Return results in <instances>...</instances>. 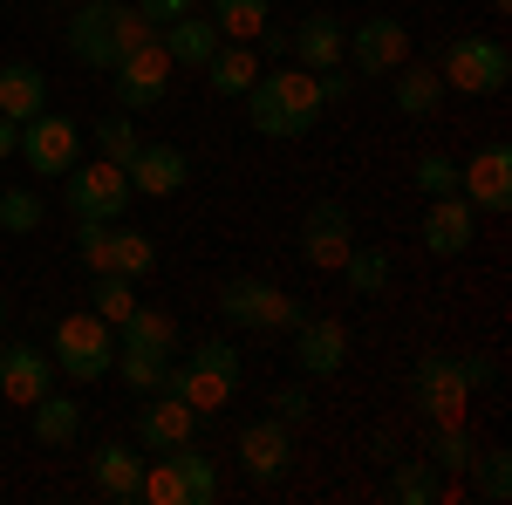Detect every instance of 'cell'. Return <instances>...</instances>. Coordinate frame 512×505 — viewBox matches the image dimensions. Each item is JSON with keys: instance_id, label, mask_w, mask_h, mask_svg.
<instances>
[{"instance_id": "cell-1", "label": "cell", "mask_w": 512, "mask_h": 505, "mask_svg": "<svg viewBox=\"0 0 512 505\" xmlns=\"http://www.w3.org/2000/svg\"><path fill=\"white\" fill-rule=\"evenodd\" d=\"M321 89L315 76L301 69V62H280V69H260L253 76V89H246V117H253V130L260 137H308L321 123Z\"/></svg>"}, {"instance_id": "cell-2", "label": "cell", "mask_w": 512, "mask_h": 505, "mask_svg": "<svg viewBox=\"0 0 512 505\" xmlns=\"http://www.w3.org/2000/svg\"><path fill=\"white\" fill-rule=\"evenodd\" d=\"M158 35L130 0H82L76 14H69V55H76L82 69H117L130 48H144V41Z\"/></svg>"}, {"instance_id": "cell-3", "label": "cell", "mask_w": 512, "mask_h": 505, "mask_svg": "<svg viewBox=\"0 0 512 505\" xmlns=\"http://www.w3.org/2000/svg\"><path fill=\"white\" fill-rule=\"evenodd\" d=\"M164 396H178V403H192L198 417H212V410H226L239 389V349L226 342V335H205L185 362H171L164 369Z\"/></svg>"}, {"instance_id": "cell-4", "label": "cell", "mask_w": 512, "mask_h": 505, "mask_svg": "<svg viewBox=\"0 0 512 505\" xmlns=\"http://www.w3.org/2000/svg\"><path fill=\"white\" fill-rule=\"evenodd\" d=\"M171 349H178V321L164 308H137L117 321V376L137 396H151V389L164 383V369H171Z\"/></svg>"}, {"instance_id": "cell-5", "label": "cell", "mask_w": 512, "mask_h": 505, "mask_svg": "<svg viewBox=\"0 0 512 505\" xmlns=\"http://www.w3.org/2000/svg\"><path fill=\"white\" fill-rule=\"evenodd\" d=\"M48 355H55V376H69V383H103V376L117 369V328H110L103 314H89V308L62 314Z\"/></svg>"}, {"instance_id": "cell-6", "label": "cell", "mask_w": 512, "mask_h": 505, "mask_svg": "<svg viewBox=\"0 0 512 505\" xmlns=\"http://www.w3.org/2000/svg\"><path fill=\"white\" fill-rule=\"evenodd\" d=\"M437 76H444V89H458V96H499L506 76H512V55H506L499 35H451Z\"/></svg>"}, {"instance_id": "cell-7", "label": "cell", "mask_w": 512, "mask_h": 505, "mask_svg": "<svg viewBox=\"0 0 512 505\" xmlns=\"http://www.w3.org/2000/svg\"><path fill=\"white\" fill-rule=\"evenodd\" d=\"M410 403H417V417L424 424H458V417H472V383H465V362L458 355H417V369H410Z\"/></svg>"}, {"instance_id": "cell-8", "label": "cell", "mask_w": 512, "mask_h": 505, "mask_svg": "<svg viewBox=\"0 0 512 505\" xmlns=\"http://www.w3.org/2000/svg\"><path fill=\"white\" fill-rule=\"evenodd\" d=\"M219 314H226L233 328L274 335V328H294V321H301L308 308H301L287 287H274V280H253V273H239V280H226V287H219Z\"/></svg>"}, {"instance_id": "cell-9", "label": "cell", "mask_w": 512, "mask_h": 505, "mask_svg": "<svg viewBox=\"0 0 512 505\" xmlns=\"http://www.w3.org/2000/svg\"><path fill=\"white\" fill-rule=\"evenodd\" d=\"M130 178H123V164H110V157H89V164H69L62 171V205L76 212V219H123L130 212Z\"/></svg>"}, {"instance_id": "cell-10", "label": "cell", "mask_w": 512, "mask_h": 505, "mask_svg": "<svg viewBox=\"0 0 512 505\" xmlns=\"http://www.w3.org/2000/svg\"><path fill=\"white\" fill-rule=\"evenodd\" d=\"M14 157H21L35 178H62V171L82 157V123L62 117V110H41V117L21 123V144H14Z\"/></svg>"}, {"instance_id": "cell-11", "label": "cell", "mask_w": 512, "mask_h": 505, "mask_svg": "<svg viewBox=\"0 0 512 505\" xmlns=\"http://www.w3.org/2000/svg\"><path fill=\"white\" fill-rule=\"evenodd\" d=\"M342 62H355V76H396L410 62V28L396 14H362L342 41Z\"/></svg>"}, {"instance_id": "cell-12", "label": "cell", "mask_w": 512, "mask_h": 505, "mask_svg": "<svg viewBox=\"0 0 512 505\" xmlns=\"http://www.w3.org/2000/svg\"><path fill=\"white\" fill-rule=\"evenodd\" d=\"M110 82H117V110H158L164 96H171V55H164V41L151 35L144 48H130L117 69H110Z\"/></svg>"}, {"instance_id": "cell-13", "label": "cell", "mask_w": 512, "mask_h": 505, "mask_svg": "<svg viewBox=\"0 0 512 505\" xmlns=\"http://www.w3.org/2000/svg\"><path fill=\"white\" fill-rule=\"evenodd\" d=\"M239 471H246V485H280L287 471H294V430L280 424L274 410L267 417H253V424L239 430Z\"/></svg>"}, {"instance_id": "cell-14", "label": "cell", "mask_w": 512, "mask_h": 505, "mask_svg": "<svg viewBox=\"0 0 512 505\" xmlns=\"http://www.w3.org/2000/svg\"><path fill=\"white\" fill-rule=\"evenodd\" d=\"M458 192L472 198V212H506L512 205V151L492 137L458 164Z\"/></svg>"}, {"instance_id": "cell-15", "label": "cell", "mask_w": 512, "mask_h": 505, "mask_svg": "<svg viewBox=\"0 0 512 505\" xmlns=\"http://www.w3.org/2000/svg\"><path fill=\"white\" fill-rule=\"evenodd\" d=\"M355 246V226H349V205H335V198H315L308 205V219H301V260L321 273H335L349 260Z\"/></svg>"}, {"instance_id": "cell-16", "label": "cell", "mask_w": 512, "mask_h": 505, "mask_svg": "<svg viewBox=\"0 0 512 505\" xmlns=\"http://www.w3.org/2000/svg\"><path fill=\"white\" fill-rule=\"evenodd\" d=\"M89 485H96V499L110 505H137L144 499V444H96L89 451Z\"/></svg>"}, {"instance_id": "cell-17", "label": "cell", "mask_w": 512, "mask_h": 505, "mask_svg": "<svg viewBox=\"0 0 512 505\" xmlns=\"http://www.w3.org/2000/svg\"><path fill=\"white\" fill-rule=\"evenodd\" d=\"M294 362H301V376H342L349 369V328L335 314H301L294 321Z\"/></svg>"}, {"instance_id": "cell-18", "label": "cell", "mask_w": 512, "mask_h": 505, "mask_svg": "<svg viewBox=\"0 0 512 505\" xmlns=\"http://www.w3.org/2000/svg\"><path fill=\"white\" fill-rule=\"evenodd\" d=\"M123 178H130L137 198H178L192 185V157L178 144H137V157L123 164Z\"/></svg>"}, {"instance_id": "cell-19", "label": "cell", "mask_w": 512, "mask_h": 505, "mask_svg": "<svg viewBox=\"0 0 512 505\" xmlns=\"http://www.w3.org/2000/svg\"><path fill=\"white\" fill-rule=\"evenodd\" d=\"M192 430H198V410H192V403H178V396H164V389H151V396L137 403V444H144V458L178 451Z\"/></svg>"}, {"instance_id": "cell-20", "label": "cell", "mask_w": 512, "mask_h": 505, "mask_svg": "<svg viewBox=\"0 0 512 505\" xmlns=\"http://www.w3.org/2000/svg\"><path fill=\"white\" fill-rule=\"evenodd\" d=\"M417 239L431 246L437 260H451V253H472V239H478V212H472V198H465V192L431 198V212H424Z\"/></svg>"}, {"instance_id": "cell-21", "label": "cell", "mask_w": 512, "mask_h": 505, "mask_svg": "<svg viewBox=\"0 0 512 505\" xmlns=\"http://www.w3.org/2000/svg\"><path fill=\"white\" fill-rule=\"evenodd\" d=\"M48 389H55V355L48 349H35V342H7V349H0V396H7V403L28 410Z\"/></svg>"}, {"instance_id": "cell-22", "label": "cell", "mask_w": 512, "mask_h": 505, "mask_svg": "<svg viewBox=\"0 0 512 505\" xmlns=\"http://www.w3.org/2000/svg\"><path fill=\"white\" fill-rule=\"evenodd\" d=\"M158 41H164V55H171V69H205L212 55H219V28H212V14H178V21H164L158 28Z\"/></svg>"}, {"instance_id": "cell-23", "label": "cell", "mask_w": 512, "mask_h": 505, "mask_svg": "<svg viewBox=\"0 0 512 505\" xmlns=\"http://www.w3.org/2000/svg\"><path fill=\"white\" fill-rule=\"evenodd\" d=\"M342 41H349V28H342V14H308L301 28H294V62L308 69V76H321V69H342Z\"/></svg>"}, {"instance_id": "cell-24", "label": "cell", "mask_w": 512, "mask_h": 505, "mask_svg": "<svg viewBox=\"0 0 512 505\" xmlns=\"http://www.w3.org/2000/svg\"><path fill=\"white\" fill-rule=\"evenodd\" d=\"M48 110V76H41L35 62H0V117L28 123Z\"/></svg>"}, {"instance_id": "cell-25", "label": "cell", "mask_w": 512, "mask_h": 505, "mask_svg": "<svg viewBox=\"0 0 512 505\" xmlns=\"http://www.w3.org/2000/svg\"><path fill=\"white\" fill-rule=\"evenodd\" d=\"M390 499L396 505H437V499H451V485H444V471L417 451V458H390Z\"/></svg>"}, {"instance_id": "cell-26", "label": "cell", "mask_w": 512, "mask_h": 505, "mask_svg": "<svg viewBox=\"0 0 512 505\" xmlns=\"http://www.w3.org/2000/svg\"><path fill=\"white\" fill-rule=\"evenodd\" d=\"M28 417H35V444L69 451V444H76V430H82V403H76V396H62V389H48V396L28 403Z\"/></svg>"}, {"instance_id": "cell-27", "label": "cell", "mask_w": 512, "mask_h": 505, "mask_svg": "<svg viewBox=\"0 0 512 505\" xmlns=\"http://www.w3.org/2000/svg\"><path fill=\"white\" fill-rule=\"evenodd\" d=\"M424 458H431L444 478H465L478 458V437H472V417H458V424H431L424 430Z\"/></svg>"}, {"instance_id": "cell-28", "label": "cell", "mask_w": 512, "mask_h": 505, "mask_svg": "<svg viewBox=\"0 0 512 505\" xmlns=\"http://www.w3.org/2000/svg\"><path fill=\"white\" fill-rule=\"evenodd\" d=\"M260 69H267V62L253 55V41H219V55L205 62V76H212V89H219V96H246Z\"/></svg>"}, {"instance_id": "cell-29", "label": "cell", "mask_w": 512, "mask_h": 505, "mask_svg": "<svg viewBox=\"0 0 512 505\" xmlns=\"http://www.w3.org/2000/svg\"><path fill=\"white\" fill-rule=\"evenodd\" d=\"M390 96H396V110H403V117H437V103H444V76H437V69H424V62H417V69L403 62Z\"/></svg>"}, {"instance_id": "cell-30", "label": "cell", "mask_w": 512, "mask_h": 505, "mask_svg": "<svg viewBox=\"0 0 512 505\" xmlns=\"http://www.w3.org/2000/svg\"><path fill=\"white\" fill-rule=\"evenodd\" d=\"M205 14H212V28H219L226 41H253L267 21H274V7H267V0H212Z\"/></svg>"}, {"instance_id": "cell-31", "label": "cell", "mask_w": 512, "mask_h": 505, "mask_svg": "<svg viewBox=\"0 0 512 505\" xmlns=\"http://www.w3.org/2000/svg\"><path fill=\"white\" fill-rule=\"evenodd\" d=\"M164 458L178 465V478H185V499H192V505H212V499H219V465L198 451L192 437H185L178 451H164Z\"/></svg>"}, {"instance_id": "cell-32", "label": "cell", "mask_w": 512, "mask_h": 505, "mask_svg": "<svg viewBox=\"0 0 512 505\" xmlns=\"http://www.w3.org/2000/svg\"><path fill=\"white\" fill-rule=\"evenodd\" d=\"M89 137H96V157H110V164H130V157H137V144H144L130 110H110V117H96V123H89Z\"/></svg>"}, {"instance_id": "cell-33", "label": "cell", "mask_w": 512, "mask_h": 505, "mask_svg": "<svg viewBox=\"0 0 512 505\" xmlns=\"http://www.w3.org/2000/svg\"><path fill=\"white\" fill-rule=\"evenodd\" d=\"M465 478H472V492L485 505H506L512 499V451H478Z\"/></svg>"}, {"instance_id": "cell-34", "label": "cell", "mask_w": 512, "mask_h": 505, "mask_svg": "<svg viewBox=\"0 0 512 505\" xmlns=\"http://www.w3.org/2000/svg\"><path fill=\"white\" fill-rule=\"evenodd\" d=\"M76 260L89 273H110V260H117V219H76Z\"/></svg>"}, {"instance_id": "cell-35", "label": "cell", "mask_w": 512, "mask_h": 505, "mask_svg": "<svg viewBox=\"0 0 512 505\" xmlns=\"http://www.w3.org/2000/svg\"><path fill=\"white\" fill-rule=\"evenodd\" d=\"M335 273L349 280V294H383V287H390V260H383L376 246H362V239L349 246V260H342Z\"/></svg>"}, {"instance_id": "cell-36", "label": "cell", "mask_w": 512, "mask_h": 505, "mask_svg": "<svg viewBox=\"0 0 512 505\" xmlns=\"http://www.w3.org/2000/svg\"><path fill=\"white\" fill-rule=\"evenodd\" d=\"M130 308H137V280H130V273H96V287H89V314H103V321L117 328Z\"/></svg>"}, {"instance_id": "cell-37", "label": "cell", "mask_w": 512, "mask_h": 505, "mask_svg": "<svg viewBox=\"0 0 512 505\" xmlns=\"http://www.w3.org/2000/svg\"><path fill=\"white\" fill-rule=\"evenodd\" d=\"M151 267H158V239L117 219V260H110V273H130V280H144Z\"/></svg>"}, {"instance_id": "cell-38", "label": "cell", "mask_w": 512, "mask_h": 505, "mask_svg": "<svg viewBox=\"0 0 512 505\" xmlns=\"http://www.w3.org/2000/svg\"><path fill=\"white\" fill-rule=\"evenodd\" d=\"M41 226V198L28 192V185H7V192H0V233H35Z\"/></svg>"}, {"instance_id": "cell-39", "label": "cell", "mask_w": 512, "mask_h": 505, "mask_svg": "<svg viewBox=\"0 0 512 505\" xmlns=\"http://www.w3.org/2000/svg\"><path fill=\"white\" fill-rule=\"evenodd\" d=\"M144 499L151 505H192L185 499V478H178V465H171V458H144Z\"/></svg>"}, {"instance_id": "cell-40", "label": "cell", "mask_w": 512, "mask_h": 505, "mask_svg": "<svg viewBox=\"0 0 512 505\" xmlns=\"http://www.w3.org/2000/svg\"><path fill=\"white\" fill-rule=\"evenodd\" d=\"M417 192H424V198H444V192H458V157H444V151H424V157H417Z\"/></svg>"}, {"instance_id": "cell-41", "label": "cell", "mask_w": 512, "mask_h": 505, "mask_svg": "<svg viewBox=\"0 0 512 505\" xmlns=\"http://www.w3.org/2000/svg\"><path fill=\"white\" fill-rule=\"evenodd\" d=\"M274 417L287 430H301L308 417H315V403H308V389H274Z\"/></svg>"}, {"instance_id": "cell-42", "label": "cell", "mask_w": 512, "mask_h": 505, "mask_svg": "<svg viewBox=\"0 0 512 505\" xmlns=\"http://www.w3.org/2000/svg\"><path fill=\"white\" fill-rule=\"evenodd\" d=\"M287 48H294V35H287V28H274V21L253 35V55H260V62H287Z\"/></svg>"}, {"instance_id": "cell-43", "label": "cell", "mask_w": 512, "mask_h": 505, "mask_svg": "<svg viewBox=\"0 0 512 505\" xmlns=\"http://www.w3.org/2000/svg\"><path fill=\"white\" fill-rule=\"evenodd\" d=\"M130 7H137V14H144L151 28H164V21H178V14H192L198 0H130Z\"/></svg>"}, {"instance_id": "cell-44", "label": "cell", "mask_w": 512, "mask_h": 505, "mask_svg": "<svg viewBox=\"0 0 512 505\" xmlns=\"http://www.w3.org/2000/svg\"><path fill=\"white\" fill-rule=\"evenodd\" d=\"M315 89H321V103H349V89H355L349 62H342V69H321V76H315Z\"/></svg>"}, {"instance_id": "cell-45", "label": "cell", "mask_w": 512, "mask_h": 505, "mask_svg": "<svg viewBox=\"0 0 512 505\" xmlns=\"http://www.w3.org/2000/svg\"><path fill=\"white\" fill-rule=\"evenodd\" d=\"M458 362H465V383H472V389L499 383V362H492V355H458Z\"/></svg>"}, {"instance_id": "cell-46", "label": "cell", "mask_w": 512, "mask_h": 505, "mask_svg": "<svg viewBox=\"0 0 512 505\" xmlns=\"http://www.w3.org/2000/svg\"><path fill=\"white\" fill-rule=\"evenodd\" d=\"M369 458L390 465V458H396V430H376V437H369Z\"/></svg>"}, {"instance_id": "cell-47", "label": "cell", "mask_w": 512, "mask_h": 505, "mask_svg": "<svg viewBox=\"0 0 512 505\" xmlns=\"http://www.w3.org/2000/svg\"><path fill=\"white\" fill-rule=\"evenodd\" d=\"M14 144H21V123L0 117V157H14Z\"/></svg>"}, {"instance_id": "cell-48", "label": "cell", "mask_w": 512, "mask_h": 505, "mask_svg": "<svg viewBox=\"0 0 512 505\" xmlns=\"http://www.w3.org/2000/svg\"><path fill=\"white\" fill-rule=\"evenodd\" d=\"M492 14H512V0H492Z\"/></svg>"}, {"instance_id": "cell-49", "label": "cell", "mask_w": 512, "mask_h": 505, "mask_svg": "<svg viewBox=\"0 0 512 505\" xmlns=\"http://www.w3.org/2000/svg\"><path fill=\"white\" fill-rule=\"evenodd\" d=\"M0 328H7V294H0Z\"/></svg>"}]
</instances>
